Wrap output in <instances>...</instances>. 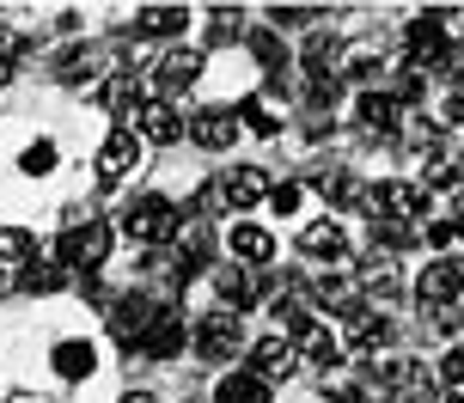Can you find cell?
I'll use <instances>...</instances> for the list:
<instances>
[{"instance_id":"obj_45","label":"cell","mask_w":464,"mask_h":403,"mask_svg":"<svg viewBox=\"0 0 464 403\" xmlns=\"http://www.w3.org/2000/svg\"><path fill=\"white\" fill-rule=\"evenodd\" d=\"M6 403H49V398H31V391H19V398H6Z\"/></svg>"},{"instance_id":"obj_30","label":"cell","mask_w":464,"mask_h":403,"mask_svg":"<svg viewBox=\"0 0 464 403\" xmlns=\"http://www.w3.org/2000/svg\"><path fill=\"white\" fill-rule=\"evenodd\" d=\"M251 55L263 62V73L281 86V73H287V43H281V31H251Z\"/></svg>"},{"instance_id":"obj_8","label":"cell","mask_w":464,"mask_h":403,"mask_svg":"<svg viewBox=\"0 0 464 403\" xmlns=\"http://www.w3.org/2000/svg\"><path fill=\"white\" fill-rule=\"evenodd\" d=\"M367 373H372V379H379V385H385V398H410V403H416L421 391H428V367H421V360H410V355L372 360Z\"/></svg>"},{"instance_id":"obj_17","label":"cell","mask_w":464,"mask_h":403,"mask_svg":"<svg viewBox=\"0 0 464 403\" xmlns=\"http://www.w3.org/2000/svg\"><path fill=\"white\" fill-rule=\"evenodd\" d=\"M294 342H287V336H263V342H251V373L256 379H294Z\"/></svg>"},{"instance_id":"obj_40","label":"cell","mask_w":464,"mask_h":403,"mask_svg":"<svg viewBox=\"0 0 464 403\" xmlns=\"http://www.w3.org/2000/svg\"><path fill=\"white\" fill-rule=\"evenodd\" d=\"M269 208L294 214V208H300V184H269Z\"/></svg>"},{"instance_id":"obj_29","label":"cell","mask_w":464,"mask_h":403,"mask_svg":"<svg viewBox=\"0 0 464 403\" xmlns=\"http://www.w3.org/2000/svg\"><path fill=\"white\" fill-rule=\"evenodd\" d=\"M336 73L367 86V80H379V73H385V49H379V43H354V49L343 55V68H336Z\"/></svg>"},{"instance_id":"obj_7","label":"cell","mask_w":464,"mask_h":403,"mask_svg":"<svg viewBox=\"0 0 464 403\" xmlns=\"http://www.w3.org/2000/svg\"><path fill=\"white\" fill-rule=\"evenodd\" d=\"M189 342H196V355H202V360L227 367V360L245 349V331H238V318H232V312H208V318L196 324V336H189Z\"/></svg>"},{"instance_id":"obj_3","label":"cell","mask_w":464,"mask_h":403,"mask_svg":"<svg viewBox=\"0 0 464 403\" xmlns=\"http://www.w3.org/2000/svg\"><path fill=\"white\" fill-rule=\"evenodd\" d=\"M111 245H116L111 226H104V220H86V226H68L55 251H62V263H68V269H104Z\"/></svg>"},{"instance_id":"obj_13","label":"cell","mask_w":464,"mask_h":403,"mask_svg":"<svg viewBox=\"0 0 464 403\" xmlns=\"http://www.w3.org/2000/svg\"><path fill=\"white\" fill-rule=\"evenodd\" d=\"M459 166H464V159H459V147H452V141H434V135L421 141V190H452V184L464 178Z\"/></svg>"},{"instance_id":"obj_6","label":"cell","mask_w":464,"mask_h":403,"mask_svg":"<svg viewBox=\"0 0 464 403\" xmlns=\"http://www.w3.org/2000/svg\"><path fill=\"white\" fill-rule=\"evenodd\" d=\"M214 257V233H208V220H189L184 214V226H178V238H171V275L178 282H189V275H202Z\"/></svg>"},{"instance_id":"obj_44","label":"cell","mask_w":464,"mask_h":403,"mask_svg":"<svg viewBox=\"0 0 464 403\" xmlns=\"http://www.w3.org/2000/svg\"><path fill=\"white\" fill-rule=\"evenodd\" d=\"M116 403H160V398H147V391H122Z\"/></svg>"},{"instance_id":"obj_23","label":"cell","mask_w":464,"mask_h":403,"mask_svg":"<svg viewBox=\"0 0 464 403\" xmlns=\"http://www.w3.org/2000/svg\"><path fill=\"white\" fill-rule=\"evenodd\" d=\"M98 98H104V110L116 117V129H129V117H135L140 104H147V98H140V80H135V73H111Z\"/></svg>"},{"instance_id":"obj_26","label":"cell","mask_w":464,"mask_h":403,"mask_svg":"<svg viewBox=\"0 0 464 403\" xmlns=\"http://www.w3.org/2000/svg\"><path fill=\"white\" fill-rule=\"evenodd\" d=\"M214 403H269V379H256L251 367H238L214 385Z\"/></svg>"},{"instance_id":"obj_20","label":"cell","mask_w":464,"mask_h":403,"mask_svg":"<svg viewBox=\"0 0 464 403\" xmlns=\"http://www.w3.org/2000/svg\"><path fill=\"white\" fill-rule=\"evenodd\" d=\"M446 19H452V13H416V19H410L403 43H410V55H416V62H428V55L440 62V49H446Z\"/></svg>"},{"instance_id":"obj_32","label":"cell","mask_w":464,"mask_h":403,"mask_svg":"<svg viewBox=\"0 0 464 403\" xmlns=\"http://www.w3.org/2000/svg\"><path fill=\"white\" fill-rule=\"evenodd\" d=\"M300 349H305V360H312V367H330V373L343 367V342H336L330 331H312V336L300 342Z\"/></svg>"},{"instance_id":"obj_36","label":"cell","mask_w":464,"mask_h":403,"mask_svg":"<svg viewBox=\"0 0 464 403\" xmlns=\"http://www.w3.org/2000/svg\"><path fill=\"white\" fill-rule=\"evenodd\" d=\"M31 251L37 245H31L24 226H0V263H31Z\"/></svg>"},{"instance_id":"obj_24","label":"cell","mask_w":464,"mask_h":403,"mask_svg":"<svg viewBox=\"0 0 464 403\" xmlns=\"http://www.w3.org/2000/svg\"><path fill=\"white\" fill-rule=\"evenodd\" d=\"M354 122L367 135H397V98L392 92H361L354 98Z\"/></svg>"},{"instance_id":"obj_1","label":"cell","mask_w":464,"mask_h":403,"mask_svg":"<svg viewBox=\"0 0 464 403\" xmlns=\"http://www.w3.org/2000/svg\"><path fill=\"white\" fill-rule=\"evenodd\" d=\"M178 226H184V214H178L171 196H135L129 214H122V233L135 238V245H171Z\"/></svg>"},{"instance_id":"obj_39","label":"cell","mask_w":464,"mask_h":403,"mask_svg":"<svg viewBox=\"0 0 464 403\" xmlns=\"http://www.w3.org/2000/svg\"><path fill=\"white\" fill-rule=\"evenodd\" d=\"M434 373H440V385H464V342H452V349H446Z\"/></svg>"},{"instance_id":"obj_34","label":"cell","mask_w":464,"mask_h":403,"mask_svg":"<svg viewBox=\"0 0 464 403\" xmlns=\"http://www.w3.org/2000/svg\"><path fill=\"white\" fill-rule=\"evenodd\" d=\"M208 19H214V31H208L214 43H238V37H245V13H238V6H214Z\"/></svg>"},{"instance_id":"obj_38","label":"cell","mask_w":464,"mask_h":403,"mask_svg":"<svg viewBox=\"0 0 464 403\" xmlns=\"http://www.w3.org/2000/svg\"><path fill=\"white\" fill-rule=\"evenodd\" d=\"M312 19H330L324 6H269V24H312Z\"/></svg>"},{"instance_id":"obj_4","label":"cell","mask_w":464,"mask_h":403,"mask_svg":"<svg viewBox=\"0 0 464 403\" xmlns=\"http://www.w3.org/2000/svg\"><path fill=\"white\" fill-rule=\"evenodd\" d=\"M416 300H421V312H452L464 300V263L459 257L428 263V269H421V282H416Z\"/></svg>"},{"instance_id":"obj_11","label":"cell","mask_w":464,"mask_h":403,"mask_svg":"<svg viewBox=\"0 0 464 403\" xmlns=\"http://www.w3.org/2000/svg\"><path fill=\"white\" fill-rule=\"evenodd\" d=\"M189 141L202 147V153H227L238 141V122H232L227 104H202L196 117H189Z\"/></svg>"},{"instance_id":"obj_25","label":"cell","mask_w":464,"mask_h":403,"mask_svg":"<svg viewBox=\"0 0 464 403\" xmlns=\"http://www.w3.org/2000/svg\"><path fill=\"white\" fill-rule=\"evenodd\" d=\"M361 275H367V293L372 300H397V257L392 251H367V257H361Z\"/></svg>"},{"instance_id":"obj_2","label":"cell","mask_w":464,"mask_h":403,"mask_svg":"<svg viewBox=\"0 0 464 403\" xmlns=\"http://www.w3.org/2000/svg\"><path fill=\"white\" fill-rule=\"evenodd\" d=\"M153 318H160V300H153L147 287L116 293V300H111V336L129 349V355H140V342H147V331H153Z\"/></svg>"},{"instance_id":"obj_47","label":"cell","mask_w":464,"mask_h":403,"mask_svg":"<svg viewBox=\"0 0 464 403\" xmlns=\"http://www.w3.org/2000/svg\"><path fill=\"white\" fill-rule=\"evenodd\" d=\"M459 403H464V398H459Z\"/></svg>"},{"instance_id":"obj_33","label":"cell","mask_w":464,"mask_h":403,"mask_svg":"<svg viewBox=\"0 0 464 403\" xmlns=\"http://www.w3.org/2000/svg\"><path fill=\"white\" fill-rule=\"evenodd\" d=\"M55 159H62V153H55V141H31L19 153V171H24V178H49V171H55Z\"/></svg>"},{"instance_id":"obj_12","label":"cell","mask_w":464,"mask_h":403,"mask_svg":"<svg viewBox=\"0 0 464 403\" xmlns=\"http://www.w3.org/2000/svg\"><path fill=\"white\" fill-rule=\"evenodd\" d=\"M214 293H220V306H232V318L245 306H256L263 293H269V275L263 269H220L214 275Z\"/></svg>"},{"instance_id":"obj_37","label":"cell","mask_w":464,"mask_h":403,"mask_svg":"<svg viewBox=\"0 0 464 403\" xmlns=\"http://www.w3.org/2000/svg\"><path fill=\"white\" fill-rule=\"evenodd\" d=\"M434 73H440L446 86H459V92H464V43H446L440 62H434Z\"/></svg>"},{"instance_id":"obj_9","label":"cell","mask_w":464,"mask_h":403,"mask_svg":"<svg viewBox=\"0 0 464 403\" xmlns=\"http://www.w3.org/2000/svg\"><path fill=\"white\" fill-rule=\"evenodd\" d=\"M372 208H379V220L416 226V220H428V190H421V184H379Z\"/></svg>"},{"instance_id":"obj_22","label":"cell","mask_w":464,"mask_h":403,"mask_svg":"<svg viewBox=\"0 0 464 403\" xmlns=\"http://www.w3.org/2000/svg\"><path fill=\"white\" fill-rule=\"evenodd\" d=\"M232 257L251 263V269H263V263L276 257V233L256 226V220H238V226H232Z\"/></svg>"},{"instance_id":"obj_14","label":"cell","mask_w":464,"mask_h":403,"mask_svg":"<svg viewBox=\"0 0 464 403\" xmlns=\"http://www.w3.org/2000/svg\"><path fill=\"white\" fill-rule=\"evenodd\" d=\"M343 336L354 342V349H367V355H372L379 342H392V324H385L367 300H348V306H343Z\"/></svg>"},{"instance_id":"obj_21","label":"cell","mask_w":464,"mask_h":403,"mask_svg":"<svg viewBox=\"0 0 464 403\" xmlns=\"http://www.w3.org/2000/svg\"><path fill=\"white\" fill-rule=\"evenodd\" d=\"M49 367H55V373H62V379H92L98 373V349L92 342H80V336H68V342H55V349H49Z\"/></svg>"},{"instance_id":"obj_19","label":"cell","mask_w":464,"mask_h":403,"mask_svg":"<svg viewBox=\"0 0 464 403\" xmlns=\"http://www.w3.org/2000/svg\"><path fill=\"white\" fill-rule=\"evenodd\" d=\"M220 190H227V208H256L263 196H269V171L263 166H232L220 178Z\"/></svg>"},{"instance_id":"obj_35","label":"cell","mask_w":464,"mask_h":403,"mask_svg":"<svg viewBox=\"0 0 464 403\" xmlns=\"http://www.w3.org/2000/svg\"><path fill=\"white\" fill-rule=\"evenodd\" d=\"M19 287L24 293H55V287H62V269H49V263H24V275H19Z\"/></svg>"},{"instance_id":"obj_46","label":"cell","mask_w":464,"mask_h":403,"mask_svg":"<svg viewBox=\"0 0 464 403\" xmlns=\"http://www.w3.org/2000/svg\"><path fill=\"white\" fill-rule=\"evenodd\" d=\"M0 300H6V275H0Z\"/></svg>"},{"instance_id":"obj_31","label":"cell","mask_w":464,"mask_h":403,"mask_svg":"<svg viewBox=\"0 0 464 403\" xmlns=\"http://www.w3.org/2000/svg\"><path fill=\"white\" fill-rule=\"evenodd\" d=\"M238 122H245L251 135H276V129H281V117H276V110H269V98H263V92L238 98Z\"/></svg>"},{"instance_id":"obj_10","label":"cell","mask_w":464,"mask_h":403,"mask_svg":"<svg viewBox=\"0 0 464 403\" xmlns=\"http://www.w3.org/2000/svg\"><path fill=\"white\" fill-rule=\"evenodd\" d=\"M184 129H189V122L178 117V104H171V98H147V104L135 110V135H140V141L171 147V141H184Z\"/></svg>"},{"instance_id":"obj_15","label":"cell","mask_w":464,"mask_h":403,"mask_svg":"<svg viewBox=\"0 0 464 403\" xmlns=\"http://www.w3.org/2000/svg\"><path fill=\"white\" fill-rule=\"evenodd\" d=\"M184 342H189L184 318H178L171 306H160L153 331H147V342H140V355H147V360H178V355H184Z\"/></svg>"},{"instance_id":"obj_43","label":"cell","mask_w":464,"mask_h":403,"mask_svg":"<svg viewBox=\"0 0 464 403\" xmlns=\"http://www.w3.org/2000/svg\"><path fill=\"white\" fill-rule=\"evenodd\" d=\"M446 122H464V92H452V98H446Z\"/></svg>"},{"instance_id":"obj_5","label":"cell","mask_w":464,"mask_h":403,"mask_svg":"<svg viewBox=\"0 0 464 403\" xmlns=\"http://www.w3.org/2000/svg\"><path fill=\"white\" fill-rule=\"evenodd\" d=\"M135 171H140V135L135 129H111L104 147H98V184L116 190V184H129Z\"/></svg>"},{"instance_id":"obj_27","label":"cell","mask_w":464,"mask_h":403,"mask_svg":"<svg viewBox=\"0 0 464 403\" xmlns=\"http://www.w3.org/2000/svg\"><path fill=\"white\" fill-rule=\"evenodd\" d=\"M184 24H189V6H140L135 37H178Z\"/></svg>"},{"instance_id":"obj_42","label":"cell","mask_w":464,"mask_h":403,"mask_svg":"<svg viewBox=\"0 0 464 403\" xmlns=\"http://www.w3.org/2000/svg\"><path fill=\"white\" fill-rule=\"evenodd\" d=\"M13 73H19V49H0V86H6Z\"/></svg>"},{"instance_id":"obj_16","label":"cell","mask_w":464,"mask_h":403,"mask_svg":"<svg viewBox=\"0 0 464 403\" xmlns=\"http://www.w3.org/2000/svg\"><path fill=\"white\" fill-rule=\"evenodd\" d=\"M300 251L305 257H324V263H343L348 257V233L336 214H324V220H312V226H300Z\"/></svg>"},{"instance_id":"obj_28","label":"cell","mask_w":464,"mask_h":403,"mask_svg":"<svg viewBox=\"0 0 464 403\" xmlns=\"http://www.w3.org/2000/svg\"><path fill=\"white\" fill-rule=\"evenodd\" d=\"M336 68H343V43H336L330 31H312V43H305V73H312V80H330Z\"/></svg>"},{"instance_id":"obj_18","label":"cell","mask_w":464,"mask_h":403,"mask_svg":"<svg viewBox=\"0 0 464 403\" xmlns=\"http://www.w3.org/2000/svg\"><path fill=\"white\" fill-rule=\"evenodd\" d=\"M153 80H160L165 92H184L202 80V49H165L160 62H153Z\"/></svg>"},{"instance_id":"obj_41","label":"cell","mask_w":464,"mask_h":403,"mask_svg":"<svg viewBox=\"0 0 464 403\" xmlns=\"http://www.w3.org/2000/svg\"><path fill=\"white\" fill-rule=\"evenodd\" d=\"M312 293H318V300H343V275H318Z\"/></svg>"}]
</instances>
